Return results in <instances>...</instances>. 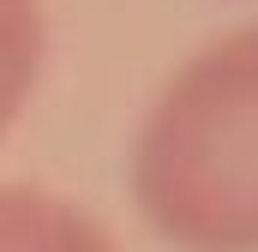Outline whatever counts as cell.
I'll return each mask as SVG.
<instances>
[{"label": "cell", "instance_id": "1", "mask_svg": "<svg viewBox=\"0 0 258 252\" xmlns=\"http://www.w3.org/2000/svg\"><path fill=\"white\" fill-rule=\"evenodd\" d=\"M132 192L180 252H258V18L180 66L132 150Z\"/></svg>", "mask_w": 258, "mask_h": 252}, {"label": "cell", "instance_id": "2", "mask_svg": "<svg viewBox=\"0 0 258 252\" xmlns=\"http://www.w3.org/2000/svg\"><path fill=\"white\" fill-rule=\"evenodd\" d=\"M0 252H114L108 228L42 186H0Z\"/></svg>", "mask_w": 258, "mask_h": 252}, {"label": "cell", "instance_id": "3", "mask_svg": "<svg viewBox=\"0 0 258 252\" xmlns=\"http://www.w3.org/2000/svg\"><path fill=\"white\" fill-rule=\"evenodd\" d=\"M42 0H0V138L12 132L42 78Z\"/></svg>", "mask_w": 258, "mask_h": 252}]
</instances>
